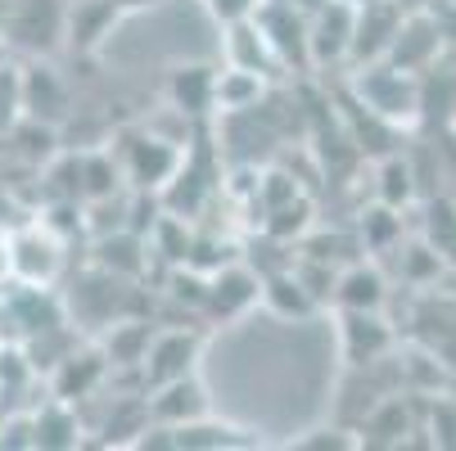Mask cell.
Segmentation results:
<instances>
[{
    "instance_id": "cell-35",
    "label": "cell",
    "mask_w": 456,
    "mask_h": 451,
    "mask_svg": "<svg viewBox=\"0 0 456 451\" xmlns=\"http://www.w3.org/2000/svg\"><path fill=\"white\" fill-rule=\"evenodd\" d=\"M118 10H145V5H159V0H113Z\"/></svg>"
},
{
    "instance_id": "cell-36",
    "label": "cell",
    "mask_w": 456,
    "mask_h": 451,
    "mask_svg": "<svg viewBox=\"0 0 456 451\" xmlns=\"http://www.w3.org/2000/svg\"><path fill=\"white\" fill-rule=\"evenodd\" d=\"M5 19H10V0H0V41H5Z\"/></svg>"
},
{
    "instance_id": "cell-25",
    "label": "cell",
    "mask_w": 456,
    "mask_h": 451,
    "mask_svg": "<svg viewBox=\"0 0 456 451\" xmlns=\"http://www.w3.org/2000/svg\"><path fill=\"white\" fill-rule=\"evenodd\" d=\"M257 95H263V73H248V68H226L217 77V109L226 113H240V109H253Z\"/></svg>"
},
{
    "instance_id": "cell-12",
    "label": "cell",
    "mask_w": 456,
    "mask_h": 451,
    "mask_svg": "<svg viewBox=\"0 0 456 451\" xmlns=\"http://www.w3.org/2000/svg\"><path fill=\"white\" fill-rule=\"evenodd\" d=\"M145 402H150V420L167 424V429H181V424H194V420L213 415V402H208V389L200 383V374L159 383V389L145 393Z\"/></svg>"
},
{
    "instance_id": "cell-1",
    "label": "cell",
    "mask_w": 456,
    "mask_h": 451,
    "mask_svg": "<svg viewBox=\"0 0 456 451\" xmlns=\"http://www.w3.org/2000/svg\"><path fill=\"white\" fill-rule=\"evenodd\" d=\"M353 95L375 122H388V126H416L420 113H425L420 73H407L388 59L353 68Z\"/></svg>"
},
{
    "instance_id": "cell-37",
    "label": "cell",
    "mask_w": 456,
    "mask_h": 451,
    "mask_svg": "<svg viewBox=\"0 0 456 451\" xmlns=\"http://www.w3.org/2000/svg\"><path fill=\"white\" fill-rule=\"evenodd\" d=\"M403 10H429V0H398Z\"/></svg>"
},
{
    "instance_id": "cell-24",
    "label": "cell",
    "mask_w": 456,
    "mask_h": 451,
    "mask_svg": "<svg viewBox=\"0 0 456 451\" xmlns=\"http://www.w3.org/2000/svg\"><path fill=\"white\" fill-rule=\"evenodd\" d=\"M375 176H379V181H375V199H379V204L398 208V213L416 204V167H411L403 154H388Z\"/></svg>"
},
{
    "instance_id": "cell-11",
    "label": "cell",
    "mask_w": 456,
    "mask_h": 451,
    "mask_svg": "<svg viewBox=\"0 0 456 451\" xmlns=\"http://www.w3.org/2000/svg\"><path fill=\"white\" fill-rule=\"evenodd\" d=\"M443 23L434 19V10H407L398 36H394V50H388V63H398L407 73H429L434 59L443 54Z\"/></svg>"
},
{
    "instance_id": "cell-33",
    "label": "cell",
    "mask_w": 456,
    "mask_h": 451,
    "mask_svg": "<svg viewBox=\"0 0 456 451\" xmlns=\"http://www.w3.org/2000/svg\"><path fill=\"white\" fill-rule=\"evenodd\" d=\"M14 285V230L0 226V289Z\"/></svg>"
},
{
    "instance_id": "cell-34",
    "label": "cell",
    "mask_w": 456,
    "mask_h": 451,
    "mask_svg": "<svg viewBox=\"0 0 456 451\" xmlns=\"http://www.w3.org/2000/svg\"><path fill=\"white\" fill-rule=\"evenodd\" d=\"M447 109H452V122H456V73H447Z\"/></svg>"
},
{
    "instance_id": "cell-21",
    "label": "cell",
    "mask_w": 456,
    "mask_h": 451,
    "mask_svg": "<svg viewBox=\"0 0 456 451\" xmlns=\"http://www.w3.org/2000/svg\"><path fill=\"white\" fill-rule=\"evenodd\" d=\"M122 163L113 149H91L82 154V204H100V199H113L122 189Z\"/></svg>"
},
{
    "instance_id": "cell-13",
    "label": "cell",
    "mask_w": 456,
    "mask_h": 451,
    "mask_svg": "<svg viewBox=\"0 0 456 451\" xmlns=\"http://www.w3.org/2000/svg\"><path fill=\"white\" fill-rule=\"evenodd\" d=\"M23 113L37 122H50V126L69 117V86H63V77L45 59L23 63Z\"/></svg>"
},
{
    "instance_id": "cell-32",
    "label": "cell",
    "mask_w": 456,
    "mask_h": 451,
    "mask_svg": "<svg viewBox=\"0 0 456 451\" xmlns=\"http://www.w3.org/2000/svg\"><path fill=\"white\" fill-rule=\"evenodd\" d=\"M429 433H434V447H452V442H456V407H452V402H438V407H434Z\"/></svg>"
},
{
    "instance_id": "cell-16",
    "label": "cell",
    "mask_w": 456,
    "mask_h": 451,
    "mask_svg": "<svg viewBox=\"0 0 456 451\" xmlns=\"http://www.w3.org/2000/svg\"><path fill=\"white\" fill-rule=\"evenodd\" d=\"M32 429H37V451H69V447H82V415H77V402H63L50 393V402H41L32 411Z\"/></svg>"
},
{
    "instance_id": "cell-28",
    "label": "cell",
    "mask_w": 456,
    "mask_h": 451,
    "mask_svg": "<svg viewBox=\"0 0 456 451\" xmlns=\"http://www.w3.org/2000/svg\"><path fill=\"white\" fill-rule=\"evenodd\" d=\"M425 239L438 248V257L456 271V204L452 199H438L429 208V221H425Z\"/></svg>"
},
{
    "instance_id": "cell-20",
    "label": "cell",
    "mask_w": 456,
    "mask_h": 451,
    "mask_svg": "<svg viewBox=\"0 0 456 451\" xmlns=\"http://www.w3.org/2000/svg\"><path fill=\"white\" fill-rule=\"evenodd\" d=\"M263 302H267V311H276L281 320H303V316H312L321 302L312 298V289L298 280V271L289 267V271H276V276H263Z\"/></svg>"
},
{
    "instance_id": "cell-15",
    "label": "cell",
    "mask_w": 456,
    "mask_h": 451,
    "mask_svg": "<svg viewBox=\"0 0 456 451\" xmlns=\"http://www.w3.org/2000/svg\"><path fill=\"white\" fill-rule=\"evenodd\" d=\"M226 63L231 68H248V73H272L276 63H281V54H276V45H272V36L263 32V23H257V14L253 19H240V23H226Z\"/></svg>"
},
{
    "instance_id": "cell-3",
    "label": "cell",
    "mask_w": 456,
    "mask_h": 451,
    "mask_svg": "<svg viewBox=\"0 0 456 451\" xmlns=\"http://www.w3.org/2000/svg\"><path fill=\"white\" fill-rule=\"evenodd\" d=\"M69 36V0H10L5 45L23 54H54Z\"/></svg>"
},
{
    "instance_id": "cell-17",
    "label": "cell",
    "mask_w": 456,
    "mask_h": 451,
    "mask_svg": "<svg viewBox=\"0 0 456 451\" xmlns=\"http://www.w3.org/2000/svg\"><path fill=\"white\" fill-rule=\"evenodd\" d=\"M388 302V280L379 267L370 262H348L335 280V307H353V311H384Z\"/></svg>"
},
{
    "instance_id": "cell-2",
    "label": "cell",
    "mask_w": 456,
    "mask_h": 451,
    "mask_svg": "<svg viewBox=\"0 0 456 451\" xmlns=\"http://www.w3.org/2000/svg\"><path fill=\"white\" fill-rule=\"evenodd\" d=\"M113 154H118L122 176H126V185H132L136 195H150V189H154V195H163L167 181L185 163L181 145L176 141H163L154 132H126L122 145H113Z\"/></svg>"
},
{
    "instance_id": "cell-6",
    "label": "cell",
    "mask_w": 456,
    "mask_h": 451,
    "mask_svg": "<svg viewBox=\"0 0 456 451\" xmlns=\"http://www.w3.org/2000/svg\"><path fill=\"white\" fill-rule=\"evenodd\" d=\"M200 357H204V339L194 330H154V343L141 361V383L145 393L159 389V383L200 374Z\"/></svg>"
},
{
    "instance_id": "cell-31",
    "label": "cell",
    "mask_w": 456,
    "mask_h": 451,
    "mask_svg": "<svg viewBox=\"0 0 456 451\" xmlns=\"http://www.w3.org/2000/svg\"><path fill=\"white\" fill-rule=\"evenodd\" d=\"M263 0H204V10L217 19V23H240V19H253Z\"/></svg>"
},
{
    "instance_id": "cell-14",
    "label": "cell",
    "mask_w": 456,
    "mask_h": 451,
    "mask_svg": "<svg viewBox=\"0 0 456 451\" xmlns=\"http://www.w3.org/2000/svg\"><path fill=\"white\" fill-rule=\"evenodd\" d=\"M217 68L208 63H185L167 77V100L181 117H208L217 109Z\"/></svg>"
},
{
    "instance_id": "cell-10",
    "label": "cell",
    "mask_w": 456,
    "mask_h": 451,
    "mask_svg": "<svg viewBox=\"0 0 456 451\" xmlns=\"http://www.w3.org/2000/svg\"><path fill=\"white\" fill-rule=\"evenodd\" d=\"M403 19H407V10L398 5V0H370V5H357V32H353V54H348L353 68L388 59Z\"/></svg>"
},
{
    "instance_id": "cell-27",
    "label": "cell",
    "mask_w": 456,
    "mask_h": 451,
    "mask_svg": "<svg viewBox=\"0 0 456 451\" xmlns=\"http://www.w3.org/2000/svg\"><path fill=\"white\" fill-rule=\"evenodd\" d=\"M37 374H41V370L32 366V357H28V348H23L19 339H14V343L0 339V398H10V393L28 389Z\"/></svg>"
},
{
    "instance_id": "cell-7",
    "label": "cell",
    "mask_w": 456,
    "mask_h": 451,
    "mask_svg": "<svg viewBox=\"0 0 456 451\" xmlns=\"http://www.w3.org/2000/svg\"><path fill=\"white\" fill-rule=\"evenodd\" d=\"M109 374H113V366H109L104 348H100V343H77L69 357H63V361L45 374V383H50L54 398L82 407V402H91V398L104 389Z\"/></svg>"
},
{
    "instance_id": "cell-29",
    "label": "cell",
    "mask_w": 456,
    "mask_h": 451,
    "mask_svg": "<svg viewBox=\"0 0 456 451\" xmlns=\"http://www.w3.org/2000/svg\"><path fill=\"white\" fill-rule=\"evenodd\" d=\"M403 235V217L398 208H388V204H375L370 213H362V239L370 253H384V248H394Z\"/></svg>"
},
{
    "instance_id": "cell-22",
    "label": "cell",
    "mask_w": 456,
    "mask_h": 451,
    "mask_svg": "<svg viewBox=\"0 0 456 451\" xmlns=\"http://www.w3.org/2000/svg\"><path fill=\"white\" fill-rule=\"evenodd\" d=\"M118 14L122 10L113 0H77V5H69V41L82 45V50L100 45V36L118 23Z\"/></svg>"
},
{
    "instance_id": "cell-30",
    "label": "cell",
    "mask_w": 456,
    "mask_h": 451,
    "mask_svg": "<svg viewBox=\"0 0 456 451\" xmlns=\"http://www.w3.org/2000/svg\"><path fill=\"white\" fill-rule=\"evenodd\" d=\"M298 451H357L362 447V433L357 429H339V424H325V429H312L303 438H294Z\"/></svg>"
},
{
    "instance_id": "cell-4",
    "label": "cell",
    "mask_w": 456,
    "mask_h": 451,
    "mask_svg": "<svg viewBox=\"0 0 456 451\" xmlns=\"http://www.w3.org/2000/svg\"><path fill=\"white\" fill-rule=\"evenodd\" d=\"M63 257H69V239H63L45 217L19 226L14 230V285L50 289L63 276Z\"/></svg>"
},
{
    "instance_id": "cell-5",
    "label": "cell",
    "mask_w": 456,
    "mask_h": 451,
    "mask_svg": "<svg viewBox=\"0 0 456 451\" xmlns=\"http://www.w3.org/2000/svg\"><path fill=\"white\" fill-rule=\"evenodd\" d=\"M353 32H357V5H348V0H321V5L307 14L312 68L348 63V54H353Z\"/></svg>"
},
{
    "instance_id": "cell-9",
    "label": "cell",
    "mask_w": 456,
    "mask_h": 451,
    "mask_svg": "<svg viewBox=\"0 0 456 451\" xmlns=\"http://www.w3.org/2000/svg\"><path fill=\"white\" fill-rule=\"evenodd\" d=\"M263 302V276H257L248 262H226L217 271H208V298L204 311L213 320H240L244 311H253Z\"/></svg>"
},
{
    "instance_id": "cell-26",
    "label": "cell",
    "mask_w": 456,
    "mask_h": 451,
    "mask_svg": "<svg viewBox=\"0 0 456 451\" xmlns=\"http://www.w3.org/2000/svg\"><path fill=\"white\" fill-rule=\"evenodd\" d=\"M23 117V63L0 59V136H10Z\"/></svg>"
},
{
    "instance_id": "cell-23",
    "label": "cell",
    "mask_w": 456,
    "mask_h": 451,
    "mask_svg": "<svg viewBox=\"0 0 456 451\" xmlns=\"http://www.w3.org/2000/svg\"><path fill=\"white\" fill-rule=\"evenodd\" d=\"M244 442L248 438L235 424H217L213 415L172 429V451H217V447H244Z\"/></svg>"
},
{
    "instance_id": "cell-18",
    "label": "cell",
    "mask_w": 456,
    "mask_h": 451,
    "mask_svg": "<svg viewBox=\"0 0 456 451\" xmlns=\"http://www.w3.org/2000/svg\"><path fill=\"white\" fill-rule=\"evenodd\" d=\"M150 343H154V326H150V320H136V316L113 320L109 334L100 339V348H104L113 370H136V374H141V361H145Z\"/></svg>"
},
{
    "instance_id": "cell-19",
    "label": "cell",
    "mask_w": 456,
    "mask_h": 451,
    "mask_svg": "<svg viewBox=\"0 0 456 451\" xmlns=\"http://www.w3.org/2000/svg\"><path fill=\"white\" fill-rule=\"evenodd\" d=\"M357 433H362V447H403L407 433H416V429H411V415H407L403 398H379L366 411V420L357 424Z\"/></svg>"
},
{
    "instance_id": "cell-8",
    "label": "cell",
    "mask_w": 456,
    "mask_h": 451,
    "mask_svg": "<svg viewBox=\"0 0 456 451\" xmlns=\"http://www.w3.org/2000/svg\"><path fill=\"white\" fill-rule=\"evenodd\" d=\"M339 352L353 370H370L394 352V326L384 320V311H353L339 307Z\"/></svg>"
},
{
    "instance_id": "cell-38",
    "label": "cell",
    "mask_w": 456,
    "mask_h": 451,
    "mask_svg": "<svg viewBox=\"0 0 456 451\" xmlns=\"http://www.w3.org/2000/svg\"><path fill=\"white\" fill-rule=\"evenodd\" d=\"M348 5H370V0H348Z\"/></svg>"
}]
</instances>
